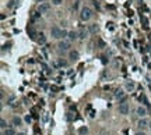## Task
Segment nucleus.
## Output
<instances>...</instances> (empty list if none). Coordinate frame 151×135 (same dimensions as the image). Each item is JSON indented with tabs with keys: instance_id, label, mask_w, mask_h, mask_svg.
Here are the masks:
<instances>
[{
	"instance_id": "nucleus-22",
	"label": "nucleus",
	"mask_w": 151,
	"mask_h": 135,
	"mask_svg": "<svg viewBox=\"0 0 151 135\" xmlns=\"http://www.w3.org/2000/svg\"><path fill=\"white\" fill-rule=\"evenodd\" d=\"M13 6H14V2H13V0H11V2H10V3H8V4H7V7H8V8H11Z\"/></svg>"
},
{
	"instance_id": "nucleus-17",
	"label": "nucleus",
	"mask_w": 151,
	"mask_h": 135,
	"mask_svg": "<svg viewBox=\"0 0 151 135\" xmlns=\"http://www.w3.org/2000/svg\"><path fill=\"white\" fill-rule=\"evenodd\" d=\"M140 102H143V103L144 105H147V106H148V100H147V98H146V96H144V95H140Z\"/></svg>"
},
{
	"instance_id": "nucleus-6",
	"label": "nucleus",
	"mask_w": 151,
	"mask_h": 135,
	"mask_svg": "<svg viewBox=\"0 0 151 135\" xmlns=\"http://www.w3.org/2000/svg\"><path fill=\"white\" fill-rule=\"evenodd\" d=\"M59 49H60V50H63V52L69 50V49H70V42H67V40H62V42L59 43Z\"/></svg>"
},
{
	"instance_id": "nucleus-12",
	"label": "nucleus",
	"mask_w": 151,
	"mask_h": 135,
	"mask_svg": "<svg viewBox=\"0 0 151 135\" xmlns=\"http://www.w3.org/2000/svg\"><path fill=\"white\" fill-rule=\"evenodd\" d=\"M67 36H69V39H70V40H74V39H77L78 34H76L74 31H72V32H69V35H67Z\"/></svg>"
},
{
	"instance_id": "nucleus-4",
	"label": "nucleus",
	"mask_w": 151,
	"mask_h": 135,
	"mask_svg": "<svg viewBox=\"0 0 151 135\" xmlns=\"http://www.w3.org/2000/svg\"><path fill=\"white\" fill-rule=\"evenodd\" d=\"M119 113L123 114V116L129 114V105L127 103H120V106H119Z\"/></svg>"
},
{
	"instance_id": "nucleus-1",
	"label": "nucleus",
	"mask_w": 151,
	"mask_h": 135,
	"mask_svg": "<svg viewBox=\"0 0 151 135\" xmlns=\"http://www.w3.org/2000/svg\"><path fill=\"white\" fill-rule=\"evenodd\" d=\"M91 17H92V11H91V8H88V7L81 8V14H80V18H81L83 21H88Z\"/></svg>"
},
{
	"instance_id": "nucleus-23",
	"label": "nucleus",
	"mask_w": 151,
	"mask_h": 135,
	"mask_svg": "<svg viewBox=\"0 0 151 135\" xmlns=\"http://www.w3.org/2000/svg\"><path fill=\"white\" fill-rule=\"evenodd\" d=\"M25 121H27V123H31V117H30V116H27V117H25Z\"/></svg>"
},
{
	"instance_id": "nucleus-16",
	"label": "nucleus",
	"mask_w": 151,
	"mask_h": 135,
	"mask_svg": "<svg viewBox=\"0 0 151 135\" xmlns=\"http://www.w3.org/2000/svg\"><path fill=\"white\" fill-rule=\"evenodd\" d=\"M0 127H2V130H3V131H4L6 128H7V123H6V120H3V118L0 120Z\"/></svg>"
},
{
	"instance_id": "nucleus-25",
	"label": "nucleus",
	"mask_w": 151,
	"mask_h": 135,
	"mask_svg": "<svg viewBox=\"0 0 151 135\" xmlns=\"http://www.w3.org/2000/svg\"><path fill=\"white\" fill-rule=\"evenodd\" d=\"M17 135H25L24 132H20V134H17Z\"/></svg>"
},
{
	"instance_id": "nucleus-26",
	"label": "nucleus",
	"mask_w": 151,
	"mask_h": 135,
	"mask_svg": "<svg viewBox=\"0 0 151 135\" xmlns=\"http://www.w3.org/2000/svg\"><path fill=\"white\" fill-rule=\"evenodd\" d=\"M150 130H151V124H150Z\"/></svg>"
},
{
	"instance_id": "nucleus-7",
	"label": "nucleus",
	"mask_w": 151,
	"mask_h": 135,
	"mask_svg": "<svg viewBox=\"0 0 151 135\" xmlns=\"http://www.w3.org/2000/svg\"><path fill=\"white\" fill-rule=\"evenodd\" d=\"M137 125H139V128H146L147 125H148V121H147L146 118H140L139 123H137Z\"/></svg>"
},
{
	"instance_id": "nucleus-15",
	"label": "nucleus",
	"mask_w": 151,
	"mask_h": 135,
	"mask_svg": "<svg viewBox=\"0 0 151 135\" xmlns=\"http://www.w3.org/2000/svg\"><path fill=\"white\" fill-rule=\"evenodd\" d=\"M70 59H72V60H77V59H78V52H70Z\"/></svg>"
},
{
	"instance_id": "nucleus-3",
	"label": "nucleus",
	"mask_w": 151,
	"mask_h": 135,
	"mask_svg": "<svg viewBox=\"0 0 151 135\" xmlns=\"http://www.w3.org/2000/svg\"><path fill=\"white\" fill-rule=\"evenodd\" d=\"M50 10V3H41L39 6H38V11L42 14V13H46Z\"/></svg>"
},
{
	"instance_id": "nucleus-11",
	"label": "nucleus",
	"mask_w": 151,
	"mask_h": 135,
	"mask_svg": "<svg viewBox=\"0 0 151 135\" xmlns=\"http://www.w3.org/2000/svg\"><path fill=\"white\" fill-rule=\"evenodd\" d=\"M3 135H17V134H15V131L13 130V128H6V130L3 131Z\"/></svg>"
},
{
	"instance_id": "nucleus-10",
	"label": "nucleus",
	"mask_w": 151,
	"mask_h": 135,
	"mask_svg": "<svg viewBox=\"0 0 151 135\" xmlns=\"http://www.w3.org/2000/svg\"><path fill=\"white\" fill-rule=\"evenodd\" d=\"M11 123H13V125H15V127H18V125H21V118L15 116V117H13Z\"/></svg>"
},
{
	"instance_id": "nucleus-18",
	"label": "nucleus",
	"mask_w": 151,
	"mask_h": 135,
	"mask_svg": "<svg viewBox=\"0 0 151 135\" xmlns=\"http://www.w3.org/2000/svg\"><path fill=\"white\" fill-rule=\"evenodd\" d=\"M87 132H88V130H87L85 127H81V128L78 130V134H80V135H84V134H87Z\"/></svg>"
},
{
	"instance_id": "nucleus-9",
	"label": "nucleus",
	"mask_w": 151,
	"mask_h": 135,
	"mask_svg": "<svg viewBox=\"0 0 151 135\" xmlns=\"http://www.w3.org/2000/svg\"><path fill=\"white\" fill-rule=\"evenodd\" d=\"M38 43H41V45H45L46 43V36H45L43 34H38Z\"/></svg>"
},
{
	"instance_id": "nucleus-13",
	"label": "nucleus",
	"mask_w": 151,
	"mask_h": 135,
	"mask_svg": "<svg viewBox=\"0 0 151 135\" xmlns=\"http://www.w3.org/2000/svg\"><path fill=\"white\" fill-rule=\"evenodd\" d=\"M115 98H118V99H122V98H125V94H123V91H120V89H118V91L115 92Z\"/></svg>"
},
{
	"instance_id": "nucleus-19",
	"label": "nucleus",
	"mask_w": 151,
	"mask_h": 135,
	"mask_svg": "<svg viewBox=\"0 0 151 135\" xmlns=\"http://www.w3.org/2000/svg\"><path fill=\"white\" fill-rule=\"evenodd\" d=\"M126 88H127V89H130V91H131V89L134 88V84H133V82H127V84H126Z\"/></svg>"
},
{
	"instance_id": "nucleus-20",
	"label": "nucleus",
	"mask_w": 151,
	"mask_h": 135,
	"mask_svg": "<svg viewBox=\"0 0 151 135\" xmlns=\"http://www.w3.org/2000/svg\"><path fill=\"white\" fill-rule=\"evenodd\" d=\"M39 17H41V13H39V11H37V13H34V17H32V18H34V20H38V18H39Z\"/></svg>"
},
{
	"instance_id": "nucleus-5",
	"label": "nucleus",
	"mask_w": 151,
	"mask_h": 135,
	"mask_svg": "<svg viewBox=\"0 0 151 135\" xmlns=\"http://www.w3.org/2000/svg\"><path fill=\"white\" fill-rule=\"evenodd\" d=\"M136 113H137V116H139V117L144 118V117H146V114H147V109H146V107H141V106H139V107L136 109Z\"/></svg>"
},
{
	"instance_id": "nucleus-14",
	"label": "nucleus",
	"mask_w": 151,
	"mask_h": 135,
	"mask_svg": "<svg viewBox=\"0 0 151 135\" xmlns=\"http://www.w3.org/2000/svg\"><path fill=\"white\" fill-rule=\"evenodd\" d=\"M78 38H80V39H85V38H87V31H85V29H81V31H80V32H78Z\"/></svg>"
},
{
	"instance_id": "nucleus-24",
	"label": "nucleus",
	"mask_w": 151,
	"mask_h": 135,
	"mask_svg": "<svg viewBox=\"0 0 151 135\" xmlns=\"http://www.w3.org/2000/svg\"><path fill=\"white\" fill-rule=\"evenodd\" d=\"M136 135H144V134H143V132H137Z\"/></svg>"
},
{
	"instance_id": "nucleus-8",
	"label": "nucleus",
	"mask_w": 151,
	"mask_h": 135,
	"mask_svg": "<svg viewBox=\"0 0 151 135\" xmlns=\"http://www.w3.org/2000/svg\"><path fill=\"white\" fill-rule=\"evenodd\" d=\"M88 32H90V34H97V32H98V25L97 24H91L88 27Z\"/></svg>"
},
{
	"instance_id": "nucleus-21",
	"label": "nucleus",
	"mask_w": 151,
	"mask_h": 135,
	"mask_svg": "<svg viewBox=\"0 0 151 135\" xmlns=\"http://www.w3.org/2000/svg\"><path fill=\"white\" fill-rule=\"evenodd\" d=\"M52 3H53V4H56V6H59L60 3H62V0H52Z\"/></svg>"
},
{
	"instance_id": "nucleus-2",
	"label": "nucleus",
	"mask_w": 151,
	"mask_h": 135,
	"mask_svg": "<svg viewBox=\"0 0 151 135\" xmlns=\"http://www.w3.org/2000/svg\"><path fill=\"white\" fill-rule=\"evenodd\" d=\"M62 32H63V29H60L57 27H53L50 29V35H52V38H55V39H60L62 38Z\"/></svg>"
}]
</instances>
